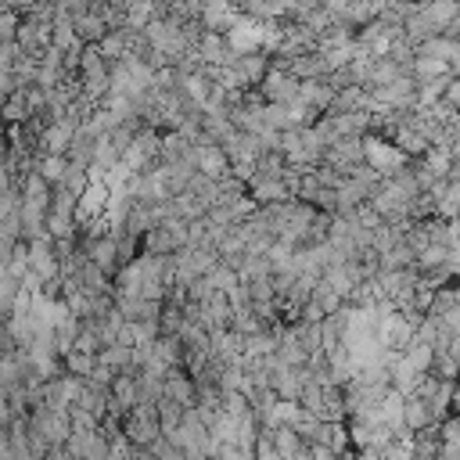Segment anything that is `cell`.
Wrapping results in <instances>:
<instances>
[{
  "mask_svg": "<svg viewBox=\"0 0 460 460\" xmlns=\"http://www.w3.org/2000/svg\"><path fill=\"white\" fill-rule=\"evenodd\" d=\"M119 428H122V435H126L129 442H137V446H147L151 438H158V435H162V424H158V406H155V399H140L137 406H129V410L122 413ZM144 453H147V449H144Z\"/></svg>",
  "mask_w": 460,
  "mask_h": 460,
  "instance_id": "1",
  "label": "cell"
},
{
  "mask_svg": "<svg viewBox=\"0 0 460 460\" xmlns=\"http://www.w3.org/2000/svg\"><path fill=\"white\" fill-rule=\"evenodd\" d=\"M29 244V273L40 280V284H54L61 280V262H58V244L50 234L43 237H32L25 241Z\"/></svg>",
  "mask_w": 460,
  "mask_h": 460,
  "instance_id": "2",
  "label": "cell"
},
{
  "mask_svg": "<svg viewBox=\"0 0 460 460\" xmlns=\"http://www.w3.org/2000/svg\"><path fill=\"white\" fill-rule=\"evenodd\" d=\"M50 25H54V18H40V14H22L18 18V29H14V43H18V50L22 54H29V58H40L47 47H50Z\"/></svg>",
  "mask_w": 460,
  "mask_h": 460,
  "instance_id": "3",
  "label": "cell"
},
{
  "mask_svg": "<svg viewBox=\"0 0 460 460\" xmlns=\"http://www.w3.org/2000/svg\"><path fill=\"white\" fill-rule=\"evenodd\" d=\"M320 162L334 165L338 172H349L356 162H363V137H359V133H345V137H334V140L323 147Z\"/></svg>",
  "mask_w": 460,
  "mask_h": 460,
  "instance_id": "4",
  "label": "cell"
},
{
  "mask_svg": "<svg viewBox=\"0 0 460 460\" xmlns=\"http://www.w3.org/2000/svg\"><path fill=\"white\" fill-rule=\"evenodd\" d=\"M259 93L262 101H277V104H291L298 97V75H291L288 68L270 65L266 75L259 79Z\"/></svg>",
  "mask_w": 460,
  "mask_h": 460,
  "instance_id": "5",
  "label": "cell"
},
{
  "mask_svg": "<svg viewBox=\"0 0 460 460\" xmlns=\"http://www.w3.org/2000/svg\"><path fill=\"white\" fill-rule=\"evenodd\" d=\"M367 90H370V97H374L377 104H388V108H413V101H417V79H413L410 72H402V75L392 79V83L367 86Z\"/></svg>",
  "mask_w": 460,
  "mask_h": 460,
  "instance_id": "6",
  "label": "cell"
},
{
  "mask_svg": "<svg viewBox=\"0 0 460 460\" xmlns=\"http://www.w3.org/2000/svg\"><path fill=\"white\" fill-rule=\"evenodd\" d=\"M194 50H198V58H201L205 65H234V58H237V47H234L230 36L219 32V29H201Z\"/></svg>",
  "mask_w": 460,
  "mask_h": 460,
  "instance_id": "7",
  "label": "cell"
},
{
  "mask_svg": "<svg viewBox=\"0 0 460 460\" xmlns=\"http://www.w3.org/2000/svg\"><path fill=\"white\" fill-rule=\"evenodd\" d=\"M374 338H377L385 349H406L410 338H413V323H410L399 309H388V313H381V320H377V327H374Z\"/></svg>",
  "mask_w": 460,
  "mask_h": 460,
  "instance_id": "8",
  "label": "cell"
},
{
  "mask_svg": "<svg viewBox=\"0 0 460 460\" xmlns=\"http://www.w3.org/2000/svg\"><path fill=\"white\" fill-rule=\"evenodd\" d=\"M140 402V388H137V370H115L111 385H108V410L111 413H126L129 406Z\"/></svg>",
  "mask_w": 460,
  "mask_h": 460,
  "instance_id": "9",
  "label": "cell"
},
{
  "mask_svg": "<svg viewBox=\"0 0 460 460\" xmlns=\"http://www.w3.org/2000/svg\"><path fill=\"white\" fill-rule=\"evenodd\" d=\"M194 165H198V172H205L212 180H223L230 172V155L216 140H194Z\"/></svg>",
  "mask_w": 460,
  "mask_h": 460,
  "instance_id": "10",
  "label": "cell"
},
{
  "mask_svg": "<svg viewBox=\"0 0 460 460\" xmlns=\"http://www.w3.org/2000/svg\"><path fill=\"white\" fill-rule=\"evenodd\" d=\"M266 68H270V50H262V47L241 50V54L234 58V72L241 75L244 86H259V79L266 75Z\"/></svg>",
  "mask_w": 460,
  "mask_h": 460,
  "instance_id": "11",
  "label": "cell"
},
{
  "mask_svg": "<svg viewBox=\"0 0 460 460\" xmlns=\"http://www.w3.org/2000/svg\"><path fill=\"white\" fill-rule=\"evenodd\" d=\"M162 395H169V399H176L183 410H190V406H198V381H194L183 367H176V370H169V374H165Z\"/></svg>",
  "mask_w": 460,
  "mask_h": 460,
  "instance_id": "12",
  "label": "cell"
},
{
  "mask_svg": "<svg viewBox=\"0 0 460 460\" xmlns=\"http://www.w3.org/2000/svg\"><path fill=\"white\" fill-rule=\"evenodd\" d=\"M295 101H302V104H309V108H316L323 115L331 108V101H334V86L327 83V75L323 79H298V97Z\"/></svg>",
  "mask_w": 460,
  "mask_h": 460,
  "instance_id": "13",
  "label": "cell"
},
{
  "mask_svg": "<svg viewBox=\"0 0 460 460\" xmlns=\"http://www.w3.org/2000/svg\"><path fill=\"white\" fill-rule=\"evenodd\" d=\"M244 187H248V194H252L259 205H266V201H280V198H291V190H288L284 176H262V172H252V180H248Z\"/></svg>",
  "mask_w": 460,
  "mask_h": 460,
  "instance_id": "14",
  "label": "cell"
},
{
  "mask_svg": "<svg viewBox=\"0 0 460 460\" xmlns=\"http://www.w3.org/2000/svg\"><path fill=\"white\" fill-rule=\"evenodd\" d=\"M72 25H75V36L83 40V43H97L111 25L104 22V14L97 11V7H90V11H83V14H75L72 18Z\"/></svg>",
  "mask_w": 460,
  "mask_h": 460,
  "instance_id": "15",
  "label": "cell"
},
{
  "mask_svg": "<svg viewBox=\"0 0 460 460\" xmlns=\"http://www.w3.org/2000/svg\"><path fill=\"white\" fill-rule=\"evenodd\" d=\"M316 417L320 420H345V392L341 385H323L320 392V402H316Z\"/></svg>",
  "mask_w": 460,
  "mask_h": 460,
  "instance_id": "16",
  "label": "cell"
},
{
  "mask_svg": "<svg viewBox=\"0 0 460 460\" xmlns=\"http://www.w3.org/2000/svg\"><path fill=\"white\" fill-rule=\"evenodd\" d=\"M273 446H277V460H288V456H305V438L291 428V424H277L273 431Z\"/></svg>",
  "mask_w": 460,
  "mask_h": 460,
  "instance_id": "17",
  "label": "cell"
},
{
  "mask_svg": "<svg viewBox=\"0 0 460 460\" xmlns=\"http://www.w3.org/2000/svg\"><path fill=\"white\" fill-rule=\"evenodd\" d=\"M140 252H151V255H172V252H176V241H172L169 226H165V223L147 226V230L140 234Z\"/></svg>",
  "mask_w": 460,
  "mask_h": 460,
  "instance_id": "18",
  "label": "cell"
},
{
  "mask_svg": "<svg viewBox=\"0 0 460 460\" xmlns=\"http://www.w3.org/2000/svg\"><path fill=\"white\" fill-rule=\"evenodd\" d=\"M438 442H442V435H438V420L417 428V431H413V456H417V460H431V456H438Z\"/></svg>",
  "mask_w": 460,
  "mask_h": 460,
  "instance_id": "19",
  "label": "cell"
},
{
  "mask_svg": "<svg viewBox=\"0 0 460 460\" xmlns=\"http://www.w3.org/2000/svg\"><path fill=\"white\" fill-rule=\"evenodd\" d=\"M402 420H406V428H410V431H417V428L431 424L435 417H431V410H428V402H424L420 395L406 392V395H402Z\"/></svg>",
  "mask_w": 460,
  "mask_h": 460,
  "instance_id": "20",
  "label": "cell"
},
{
  "mask_svg": "<svg viewBox=\"0 0 460 460\" xmlns=\"http://www.w3.org/2000/svg\"><path fill=\"white\" fill-rule=\"evenodd\" d=\"M36 172H40L50 187H58V183L65 180V172H68V158H65V155H47V151H40V155H36Z\"/></svg>",
  "mask_w": 460,
  "mask_h": 460,
  "instance_id": "21",
  "label": "cell"
},
{
  "mask_svg": "<svg viewBox=\"0 0 460 460\" xmlns=\"http://www.w3.org/2000/svg\"><path fill=\"white\" fill-rule=\"evenodd\" d=\"M392 144L406 155V158H417V155H424L431 144H428V137H420L417 129H410V126H399L395 133H392Z\"/></svg>",
  "mask_w": 460,
  "mask_h": 460,
  "instance_id": "22",
  "label": "cell"
},
{
  "mask_svg": "<svg viewBox=\"0 0 460 460\" xmlns=\"http://www.w3.org/2000/svg\"><path fill=\"white\" fill-rule=\"evenodd\" d=\"M97 359H104L111 370H129V367H133V345H122V341L101 345V349H97ZM133 370H137V367H133Z\"/></svg>",
  "mask_w": 460,
  "mask_h": 460,
  "instance_id": "23",
  "label": "cell"
},
{
  "mask_svg": "<svg viewBox=\"0 0 460 460\" xmlns=\"http://www.w3.org/2000/svg\"><path fill=\"white\" fill-rule=\"evenodd\" d=\"M442 72H449V65H446L442 58H431V54H417V58L410 61V75H413L417 83H424V79H435V75H442Z\"/></svg>",
  "mask_w": 460,
  "mask_h": 460,
  "instance_id": "24",
  "label": "cell"
},
{
  "mask_svg": "<svg viewBox=\"0 0 460 460\" xmlns=\"http://www.w3.org/2000/svg\"><path fill=\"white\" fill-rule=\"evenodd\" d=\"M309 298H313V302H316L323 313H334V309H341V305H345V298H341V295H338V291H334V288H331L323 277H316V284H313Z\"/></svg>",
  "mask_w": 460,
  "mask_h": 460,
  "instance_id": "25",
  "label": "cell"
},
{
  "mask_svg": "<svg viewBox=\"0 0 460 460\" xmlns=\"http://www.w3.org/2000/svg\"><path fill=\"white\" fill-rule=\"evenodd\" d=\"M449 402H453V381H449V377H442V381L435 385V392L428 395V410H431V417H435V420H442V417L449 413Z\"/></svg>",
  "mask_w": 460,
  "mask_h": 460,
  "instance_id": "26",
  "label": "cell"
},
{
  "mask_svg": "<svg viewBox=\"0 0 460 460\" xmlns=\"http://www.w3.org/2000/svg\"><path fill=\"white\" fill-rule=\"evenodd\" d=\"M155 406H158V424H162V435H169L180 420H183V406L176 402V399H169V395H158L155 399Z\"/></svg>",
  "mask_w": 460,
  "mask_h": 460,
  "instance_id": "27",
  "label": "cell"
},
{
  "mask_svg": "<svg viewBox=\"0 0 460 460\" xmlns=\"http://www.w3.org/2000/svg\"><path fill=\"white\" fill-rule=\"evenodd\" d=\"M406 216L410 219H428V216H438V201L431 198V190H417L406 205Z\"/></svg>",
  "mask_w": 460,
  "mask_h": 460,
  "instance_id": "28",
  "label": "cell"
},
{
  "mask_svg": "<svg viewBox=\"0 0 460 460\" xmlns=\"http://www.w3.org/2000/svg\"><path fill=\"white\" fill-rule=\"evenodd\" d=\"M93 359H97V352H86V349H75V345H72V349L61 356V367L72 370V374H83V377H86L90 367H93Z\"/></svg>",
  "mask_w": 460,
  "mask_h": 460,
  "instance_id": "29",
  "label": "cell"
},
{
  "mask_svg": "<svg viewBox=\"0 0 460 460\" xmlns=\"http://www.w3.org/2000/svg\"><path fill=\"white\" fill-rule=\"evenodd\" d=\"M438 216L446 219H460V180H449L442 198H438Z\"/></svg>",
  "mask_w": 460,
  "mask_h": 460,
  "instance_id": "30",
  "label": "cell"
},
{
  "mask_svg": "<svg viewBox=\"0 0 460 460\" xmlns=\"http://www.w3.org/2000/svg\"><path fill=\"white\" fill-rule=\"evenodd\" d=\"M18 280L7 273V270H0V320H7V313L14 309V298H18Z\"/></svg>",
  "mask_w": 460,
  "mask_h": 460,
  "instance_id": "31",
  "label": "cell"
},
{
  "mask_svg": "<svg viewBox=\"0 0 460 460\" xmlns=\"http://www.w3.org/2000/svg\"><path fill=\"white\" fill-rule=\"evenodd\" d=\"M420 162H424L435 176H446V172H449V165H453V155H449L446 147H428V151L420 155Z\"/></svg>",
  "mask_w": 460,
  "mask_h": 460,
  "instance_id": "32",
  "label": "cell"
},
{
  "mask_svg": "<svg viewBox=\"0 0 460 460\" xmlns=\"http://www.w3.org/2000/svg\"><path fill=\"white\" fill-rule=\"evenodd\" d=\"M162 385H165V377H158V374H151V370H137L140 399H158V395H162Z\"/></svg>",
  "mask_w": 460,
  "mask_h": 460,
  "instance_id": "33",
  "label": "cell"
},
{
  "mask_svg": "<svg viewBox=\"0 0 460 460\" xmlns=\"http://www.w3.org/2000/svg\"><path fill=\"white\" fill-rule=\"evenodd\" d=\"M111 377H115V370H111L104 359H93V367H90L86 381H90V385H97V388H108V385H111Z\"/></svg>",
  "mask_w": 460,
  "mask_h": 460,
  "instance_id": "34",
  "label": "cell"
},
{
  "mask_svg": "<svg viewBox=\"0 0 460 460\" xmlns=\"http://www.w3.org/2000/svg\"><path fill=\"white\" fill-rule=\"evenodd\" d=\"M18 90V79H14V72L11 68H0V104L11 97Z\"/></svg>",
  "mask_w": 460,
  "mask_h": 460,
  "instance_id": "35",
  "label": "cell"
},
{
  "mask_svg": "<svg viewBox=\"0 0 460 460\" xmlns=\"http://www.w3.org/2000/svg\"><path fill=\"white\" fill-rule=\"evenodd\" d=\"M438 456L442 460H460V442H438Z\"/></svg>",
  "mask_w": 460,
  "mask_h": 460,
  "instance_id": "36",
  "label": "cell"
},
{
  "mask_svg": "<svg viewBox=\"0 0 460 460\" xmlns=\"http://www.w3.org/2000/svg\"><path fill=\"white\" fill-rule=\"evenodd\" d=\"M4 4H7V11H14V14H29L40 0H4Z\"/></svg>",
  "mask_w": 460,
  "mask_h": 460,
  "instance_id": "37",
  "label": "cell"
},
{
  "mask_svg": "<svg viewBox=\"0 0 460 460\" xmlns=\"http://www.w3.org/2000/svg\"><path fill=\"white\" fill-rule=\"evenodd\" d=\"M11 420V402H7V392H0V424Z\"/></svg>",
  "mask_w": 460,
  "mask_h": 460,
  "instance_id": "38",
  "label": "cell"
},
{
  "mask_svg": "<svg viewBox=\"0 0 460 460\" xmlns=\"http://www.w3.org/2000/svg\"><path fill=\"white\" fill-rule=\"evenodd\" d=\"M0 456H11V449H7V424H0Z\"/></svg>",
  "mask_w": 460,
  "mask_h": 460,
  "instance_id": "39",
  "label": "cell"
}]
</instances>
